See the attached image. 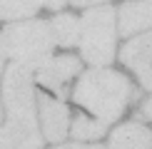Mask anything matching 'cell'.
Here are the masks:
<instances>
[{"instance_id":"cell-16","label":"cell","mask_w":152,"mask_h":149,"mask_svg":"<svg viewBox=\"0 0 152 149\" xmlns=\"http://www.w3.org/2000/svg\"><path fill=\"white\" fill-rule=\"evenodd\" d=\"M142 114H145V117H147V119L152 122V97H150V99H147V102H145V104H142Z\"/></svg>"},{"instance_id":"cell-12","label":"cell","mask_w":152,"mask_h":149,"mask_svg":"<svg viewBox=\"0 0 152 149\" xmlns=\"http://www.w3.org/2000/svg\"><path fill=\"white\" fill-rule=\"evenodd\" d=\"M48 25L53 33V40L60 42L62 47H70L80 40V20L72 15H55Z\"/></svg>"},{"instance_id":"cell-18","label":"cell","mask_w":152,"mask_h":149,"mask_svg":"<svg viewBox=\"0 0 152 149\" xmlns=\"http://www.w3.org/2000/svg\"><path fill=\"white\" fill-rule=\"evenodd\" d=\"M0 114H3V107H0Z\"/></svg>"},{"instance_id":"cell-15","label":"cell","mask_w":152,"mask_h":149,"mask_svg":"<svg viewBox=\"0 0 152 149\" xmlns=\"http://www.w3.org/2000/svg\"><path fill=\"white\" fill-rule=\"evenodd\" d=\"M72 5H80V8H85V5H97V3H107V0H70Z\"/></svg>"},{"instance_id":"cell-5","label":"cell","mask_w":152,"mask_h":149,"mask_svg":"<svg viewBox=\"0 0 152 149\" xmlns=\"http://www.w3.org/2000/svg\"><path fill=\"white\" fill-rule=\"evenodd\" d=\"M30 70H33L35 80H37L42 87L53 90L58 97H65L62 85L80 72V60L72 57V55H60V57L48 55V57H42L40 62H35Z\"/></svg>"},{"instance_id":"cell-4","label":"cell","mask_w":152,"mask_h":149,"mask_svg":"<svg viewBox=\"0 0 152 149\" xmlns=\"http://www.w3.org/2000/svg\"><path fill=\"white\" fill-rule=\"evenodd\" d=\"M0 35H3L5 55H10L15 62H23L28 67H33L35 62L48 57L55 45L50 25L45 20H28V22L8 25Z\"/></svg>"},{"instance_id":"cell-14","label":"cell","mask_w":152,"mask_h":149,"mask_svg":"<svg viewBox=\"0 0 152 149\" xmlns=\"http://www.w3.org/2000/svg\"><path fill=\"white\" fill-rule=\"evenodd\" d=\"M58 149H105L100 144H67V147H58Z\"/></svg>"},{"instance_id":"cell-13","label":"cell","mask_w":152,"mask_h":149,"mask_svg":"<svg viewBox=\"0 0 152 149\" xmlns=\"http://www.w3.org/2000/svg\"><path fill=\"white\" fill-rule=\"evenodd\" d=\"M72 137L75 139H85V142H90V139H100L105 132H107V124H102V122H95V119H87L85 114L82 117H77L75 119V124H72Z\"/></svg>"},{"instance_id":"cell-1","label":"cell","mask_w":152,"mask_h":149,"mask_svg":"<svg viewBox=\"0 0 152 149\" xmlns=\"http://www.w3.org/2000/svg\"><path fill=\"white\" fill-rule=\"evenodd\" d=\"M132 95L135 92L130 80L115 70H90L80 77L75 87V102L97 114L102 124L120 119Z\"/></svg>"},{"instance_id":"cell-8","label":"cell","mask_w":152,"mask_h":149,"mask_svg":"<svg viewBox=\"0 0 152 149\" xmlns=\"http://www.w3.org/2000/svg\"><path fill=\"white\" fill-rule=\"evenodd\" d=\"M117 12H120V33L125 37L152 27V3H145V0L142 3L125 0V5Z\"/></svg>"},{"instance_id":"cell-7","label":"cell","mask_w":152,"mask_h":149,"mask_svg":"<svg viewBox=\"0 0 152 149\" xmlns=\"http://www.w3.org/2000/svg\"><path fill=\"white\" fill-rule=\"evenodd\" d=\"M37 109L42 117V134L50 142H60L67 137V107L60 99H53L48 95L37 97Z\"/></svg>"},{"instance_id":"cell-2","label":"cell","mask_w":152,"mask_h":149,"mask_svg":"<svg viewBox=\"0 0 152 149\" xmlns=\"http://www.w3.org/2000/svg\"><path fill=\"white\" fill-rule=\"evenodd\" d=\"M3 99L8 107V122L15 129L37 132V109L33 92V70L23 62H12L3 80Z\"/></svg>"},{"instance_id":"cell-9","label":"cell","mask_w":152,"mask_h":149,"mask_svg":"<svg viewBox=\"0 0 152 149\" xmlns=\"http://www.w3.org/2000/svg\"><path fill=\"white\" fill-rule=\"evenodd\" d=\"M150 129L140 122H127L117 127L110 137L107 149H150Z\"/></svg>"},{"instance_id":"cell-10","label":"cell","mask_w":152,"mask_h":149,"mask_svg":"<svg viewBox=\"0 0 152 149\" xmlns=\"http://www.w3.org/2000/svg\"><path fill=\"white\" fill-rule=\"evenodd\" d=\"M48 8L58 10L65 5V0H0V20H18V17H30L35 15L37 8Z\"/></svg>"},{"instance_id":"cell-11","label":"cell","mask_w":152,"mask_h":149,"mask_svg":"<svg viewBox=\"0 0 152 149\" xmlns=\"http://www.w3.org/2000/svg\"><path fill=\"white\" fill-rule=\"evenodd\" d=\"M42 137L40 132H25L5 124L0 129V149H40Z\"/></svg>"},{"instance_id":"cell-17","label":"cell","mask_w":152,"mask_h":149,"mask_svg":"<svg viewBox=\"0 0 152 149\" xmlns=\"http://www.w3.org/2000/svg\"><path fill=\"white\" fill-rule=\"evenodd\" d=\"M3 62H5V47H3V35H0V70H3Z\"/></svg>"},{"instance_id":"cell-19","label":"cell","mask_w":152,"mask_h":149,"mask_svg":"<svg viewBox=\"0 0 152 149\" xmlns=\"http://www.w3.org/2000/svg\"><path fill=\"white\" fill-rule=\"evenodd\" d=\"M145 3H152V0H145Z\"/></svg>"},{"instance_id":"cell-6","label":"cell","mask_w":152,"mask_h":149,"mask_svg":"<svg viewBox=\"0 0 152 149\" xmlns=\"http://www.w3.org/2000/svg\"><path fill=\"white\" fill-rule=\"evenodd\" d=\"M120 60L140 77L145 90H152V33L130 40L120 52Z\"/></svg>"},{"instance_id":"cell-3","label":"cell","mask_w":152,"mask_h":149,"mask_svg":"<svg viewBox=\"0 0 152 149\" xmlns=\"http://www.w3.org/2000/svg\"><path fill=\"white\" fill-rule=\"evenodd\" d=\"M115 10L95 8L80 20V47L90 65H110L115 57Z\"/></svg>"}]
</instances>
